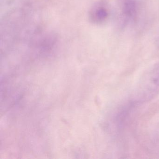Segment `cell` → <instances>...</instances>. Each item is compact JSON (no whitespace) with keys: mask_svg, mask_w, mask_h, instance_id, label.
Returning <instances> with one entry per match:
<instances>
[{"mask_svg":"<svg viewBox=\"0 0 159 159\" xmlns=\"http://www.w3.org/2000/svg\"><path fill=\"white\" fill-rule=\"evenodd\" d=\"M120 9L121 15L125 22L133 20L137 12L136 0H121Z\"/></svg>","mask_w":159,"mask_h":159,"instance_id":"cell-1","label":"cell"},{"mask_svg":"<svg viewBox=\"0 0 159 159\" xmlns=\"http://www.w3.org/2000/svg\"><path fill=\"white\" fill-rule=\"evenodd\" d=\"M109 11L106 4L99 3L94 6L90 12V18L93 23H103L108 16Z\"/></svg>","mask_w":159,"mask_h":159,"instance_id":"cell-2","label":"cell"}]
</instances>
